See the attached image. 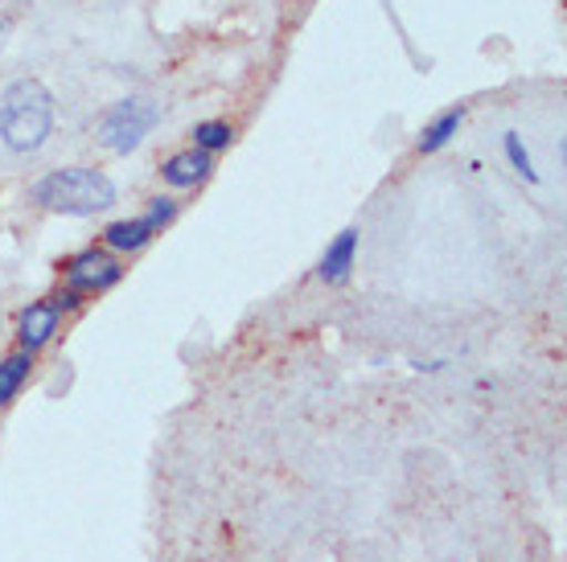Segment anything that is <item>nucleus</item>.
<instances>
[{
  "mask_svg": "<svg viewBox=\"0 0 567 562\" xmlns=\"http://www.w3.org/2000/svg\"><path fill=\"white\" fill-rule=\"evenodd\" d=\"M506 156H511V165L518 173H523L526 181H539V169H535V165H530V153H526V144H523V136H518V132H506Z\"/></svg>",
  "mask_w": 567,
  "mask_h": 562,
  "instance_id": "nucleus-12",
  "label": "nucleus"
},
{
  "mask_svg": "<svg viewBox=\"0 0 567 562\" xmlns=\"http://www.w3.org/2000/svg\"><path fill=\"white\" fill-rule=\"evenodd\" d=\"M210 169H214L210 153L185 148V153H173L169 160L161 165V177H165V185H173V189H194V185H202L210 177Z\"/></svg>",
  "mask_w": 567,
  "mask_h": 562,
  "instance_id": "nucleus-7",
  "label": "nucleus"
},
{
  "mask_svg": "<svg viewBox=\"0 0 567 562\" xmlns=\"http://www.w3.org/2000/svg\"><path fill=\"white\" fill-rule=\"evenodd\" d=\"M29 374H33V353H25V350L9 353V357L0 362V407H9L17 394H21Z\"/></svg>",
  "mask_w": 567,
  "mask_h": 562,
  "instance_id": "nucleus-9",
  "label": "nucleus"
},
{
  "mask_svg": "<svg viewBox=\"0 0 567 562\" xmlns=\"http://www.w3.org/2000/svg\"><path fill=\"white\" fill-rule=\"evenodd\" d=\"M58 324H62V309H58L54 300H33V304H25L21 316H17V341H21V350L42 353L54 341Z\"/></svg>",
  "mask_w": 567,
  "mask_h": 562,
  "instance_id": "nucleus-6",
  "label": "nucleus"
},
{
  "mask_svg": "<svg viewBox=\"0 0 567 562\" xmlns=\"http://www.w3.org/2000/svg\"><path fill=\"white\" fill-rule=\"evenodd\" d=\"M358 263V230L354 226H346L338 239L329 242L326 254H321V280L326 283H346L350 280V271H354Z\"/></svg>",
  "mask_w": 567,
  "mask_h": 562,
  "instance_id": "nucleus-8",
  "label": "nucleus"
},
{
  "mask_svg": "<svg viewBox=\"0 0 567 562\" xmlns=\"http://www.w3.org/2000/svg\"><path fill=\"white\" fill-rule=\"evenodd\" d=\"M156 119H161V107H156V103H148V98H124V103H115L112 112L103 115L95 136H100V144L107 153L128 156L141 148L144 136L156 127Z\"/></svg>",
  "mask_w": 567,
  "mask_h": 562,
  "instance_id": "nucleus-3",
  "label": "nucleus"
},
{
  "mask_svg": "<svg viewBox=\"0 0 567 562\" xmlns=\"http://www.w3.org/2000/svg\"><path fill=\"white\" fill-rule=\"evenodd\" d=\"M120 275H124L120 259H115L112 251H103V247H86V251H79L71 263H66V288L79 295L107 292V288L120 283Z\"/></svg>",
  "mask_w": 567,
  "mask_h": 562,
  "instance_id": "nucleus-5",
  "label": "nucleus"
},
{
  "mask_svg": "<svg viewBox=\"0 0 567 562\" xmlns=\"http://www.w3.org/2000/svg\"><path fill=\"white\" fill-rule=\"evenodd\" d=\"M177 218V201L173 197H153V206L141 214V218H120L103 230V242H107V251H141L153 242V235H161L165 226Z\"/></svg>",
  "mask_w": 567,
  "mask_h": 562,
  "instance_id": "nucleus-4",
  "label": "nucleus"
},
{
  "mask_svg": "<svg viewBox=\"0 0 567 562\" xmlns=\"http://www.w3.org/2000/svg\"><path fill=\"white\" fill-rule=\"evenodd\" d=\"M235 140V132H230V124H223V119H206V124L194 127V148L198 153H223L227 144Z\"/></svg>",
  "mask_w": 567,
  "mask_h": 562,
  "instance_id": "nucleus-11",
  "label": "nucleus"
},
{
  "mask_svg": "<svg viewBox=\"0 0 567 562\" xmlns=\"http://www.w3.org/2000/svg\"><path fill=\"white\" fill-rule=\"evenodd\" d=\"M54 132V95L38 79H17L0 95V140L13 153H38Z\"/></svg>",
  "mask_w": 567,
  "mask_h": 562,
  "instance_id": "nucleus-1",
  "label": "nucleus"
},
{
  "mask_svg": "<svg viewBox=\"0 0 567 562\" xmlns=\"http://www.w3.org/2000/svg\"><path fill=\"white\" fill-rule=\"evenodd\" d=\"M29 197L50 214H71V218H86L115 206V185L107 173L100 169H54L45 173L42 181H33Z\"/></svg>",
  "mask_w": 567,
  "mask_h": 562,
  "instance_id": "nucleus-2",
  "label": "nucleus"
},
{
  "mask_svg": "<svg viewBox=\"0 0 567 562\" xmlns=\"http://www.w3.org/2000/svg\"><path fill=\"white\" fill-rule=\"evenodd\" d=\"M4 29H9V21H4V17H0V33H4Z\"/></svg>",
  "mask_w": 567,
  "mask_h": 562,
  "instance_id": "nucleus-13",
  "label": "nucleus"
},
{
  "mask_svg": "<svg viewBox=\"0 0 567 562\" xmlns=\"http://www.w3.org/2000/svg\"><path fill=\"white\" fill-rule=\"evenodd\" d=\"M461 119H465V107H449V112H440L436 119L420 132V153H440V148L456 136Z\"/></svg>",
  "mask_w": 567,
  "mask_h": 562,
  "instance_id": "nucleus-10",
  "label": "nucleus"
}]
</instances>
